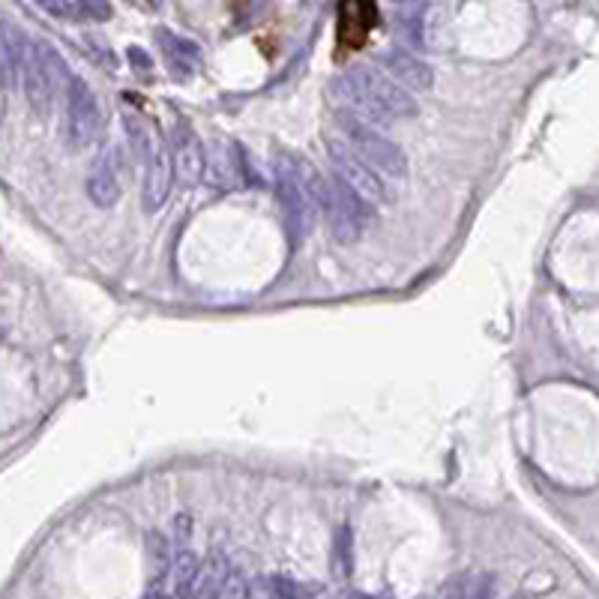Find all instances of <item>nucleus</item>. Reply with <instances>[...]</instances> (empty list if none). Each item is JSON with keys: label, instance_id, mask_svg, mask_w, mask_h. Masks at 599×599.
I'll return each mask as SVG.
<instances>
[{"label": "nucleus", "instance_id": "nucleus-1", "mask_svg": "<svg viewBox=\"0 0 599 599\" xmlns=\"http://www.w3.org/2000/svg\"><path fill=\"white\" fill-rule=\"evenodd\" d=\"M339 87L348 90L351 99H357L360 105H366L369 111H378V114H414V102L393 84L387 81L384 75L372 72L369 66H357L348 72V78L339 81Z\"/></svg>", "mask_w": 599, "mask_h": 599}, {"label": "nucleus", "instance_id": "nucleus-2", "mask_svg": "<svg viewBox=\"0 0 599 599\" xmlns=\"http://www.w3.org/2000/svg\"><path fill=\"white\" fill-rule=\"evenodd\" d=\"M378 3L375 0H339V21H336V51L339 57L360 51L372 30L378 27Z\"/></svg>", "mask_w": 599, "mask_h": 599}, {"label": "nucleus", "instance_id": "nucleus-3", "mask_svg": "<svg viewBox=\"0 0 599 599\" xmlns=\"http://www.w3.org/2000/svg\"><path fill=\"white\" fill-rule=\"evenodd\" d=\"M381 63H384L399 81H405V84H411V87H429V84H432L429 66H426L423 60H417L414 54H408V51L393 48V51H387V54L381 57Z\"/></svg>", "mask_w": 599, "mask_h": 599}, {"label": "nucleus", "instance_id": "nucleus-4", "mask_svg": "<svg viewBox=\"0 0 599 599\" xmlns=\"http://www.w3.org/2000/svg\"><path fill=\"white\" fill-rule=\"evenodd\" d=\"M81 6H84L90 15H96V18H108V15H111V6H108L105 0H81Z\"/></svg>", "mask_w": 599, "mask_h": 599}, {"label": "nucleus", "instance_id": "nucleus-5", "mask_svg": "<svg viewBox=\"0 0 599 599\" xmlns=\"http://www.w3.org/2000/svg\"><path fill=\"white\" fill-rule=\"evenodd\" d=\"M129 3H135V6H141V9H147V12H153V9L162 6V0H129Z\"/></svg>", "mask_w": 599, "mask_h": 599}, {"label": "nucleus", "instance_id": "nucleus-6", "mask_svg": "<svg viewBox=\"0 0 599 599\" xmlns=\"http://www.w3.org/2000/svg\"><path fill=\"white\" fill-rule=\"evenodd\" d=\"M396 3H411V0H396Z\"/></svg>", "mask_w": 599, "mask_h": 599}]
</instances>
